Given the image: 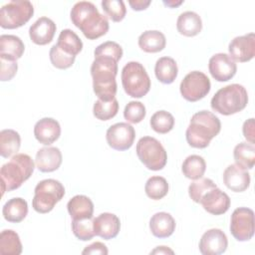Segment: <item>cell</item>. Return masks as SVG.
Listing matches in <instances>:
<instances>
[{"label":"cell","mask_w":255,"mask_h":255,"mask_svg":"<svg viewBox=\"0 0 255 255\" xmlns=\"http://www.w3.org/2000/svg\"><path fill=\"white\" fill-rule=\"evenodd\" d=\"M221 129L220 120L209 111L195 113L185 131L187 143L195 148H205Z\"/></svg>","instance_id":"2"},{"label":"cell","mask_w":255,"mask_h":255,"mask_svg":"<svg viewBox=\"0 0 255 255\" xmlns=\"http://www.w3.org/2000/svg\"><path fill=\"white\" fill-rule=\"evenodd\" d=\"M93 226L95 235L105 240H110L119 234L121 221L116 214L104 212L93 219Z\"/></svg>","instance_id":"17"},{"label":"cell","mask_w":255,"mask_h":255,"mask_svg":"<svg viewBox=\"0 0 255 255\" xmlns=\"http://www.w3.org/2000/svg\"><path fill=\"white\" fill-rule=\"evenodd\" d=\"M210 89L211 84L209 78L199 71L188 73L179 86L181 96L191 103L203 99L210 92Z\"/></svg>","instance_id":"10"},{"label":"cell","mask_w":255,"mask_h":255,"mask_svg":"<svg viewBox=\"0 0 255 255\" xmlns=\"http://www.w3.org/2000/svg\"><path fill=\"white\" fill-rule=\"evenodd\" d=\"M34 135L40 143L50 145L61 135L60 124L52 118H43L35 124Z\"/></svg>","instance_id":"20"},{"label":"cell","mask_w":255,"mask_h":255,"mask_svg":"<svg viewBox=\"0 0 255 255\" xmlns=\"http://www.w3.org/2000/svg\"><path fill=\"white\" fill-rule=\"evenodd\" d=\"M145 107L142 103L131 101L129 102L124 110V118L127 122L130 124H138L145 117Z\"/></svg>","instance_id":"42"},{"label":"cell","mask_w":255,"mask_h":255,"mask_svg":"<svg viewBox=\"0 0 255 255\" xmlns=\"http://www.w3.org/2000/svg\"><path fill=\"white\" fill-rule=\"evenodd\" d=\"M34 14V6L28 0H13L0 10V26L3 29H16L25 25Z\"/></svg>","instance_id":"9"},{"label":"cell","mask_w":255,"mask_h":255,"mask_svg":"<svg viewBox=\"0 0 255 255\" xmlns=\"http://www.w3.org/2000/svg\"><path fill=\"white\" fill-rule=\"evenodd\" d=\"M56 45L64 53L77 56L83 49V42L80 37L71 29H64L61 31Z\"/></svg>","instance_id":"29"},{"label":"cell","mask_w":255,"mask_h":255,"mask_svg":"<svg viewBox=\"0 0 255 255\" xmlns=\"http://www.w3.org/2000/svg\"><path fill=\"white\" fill-rule=\"evenodd\" d=\"M165 45L164 34L157 30L145 31L138 37V46L146 53H158L165 48Z\"/></svg>","instance_id":"27"},{"label":"cell","mask_w":255,"mask_h":255,"mask_svg":"<svg viewBox=\"0 0 255 255\" xmlns=\"http://www.w3.org/2000/svg\"><path fill=\"white\" fill-rule=\"evenodd\" d=\"M1 70H0V80L2 82L10 81L14 78L18 70L17 61H10L0 58Z\"/></svg>","instance_id":"43"},{"label":"cell","mask_w":255,"mask_h":255,"mask_svg":"<svg viewBox=\"0 0 255 255\" xmlns=\"http://www.w3.org/2000/svg\"><path fill=\"white\" fill-rule=\"evenodd\" d=\"M149 124L155 132L164 134L173 128L174 118L166 111H157L151 116Z\"/></svg>","instance_id":"35"},{"label":"cell","mask_w":255,"mask_h":255,"mask_svg":"<svg viewBox=\"0 0 255 255\" xmlns=\"http://www.w3.org/2000/svg\"><path fill=\"white\" fill-rule=\"evenodd\" d=\"M21 137L14 129H2L0 131V154L4 158L15 155L20 148Z\"/></svg>","instance_id":"30"},{"label":"cell","mask_w":255,"mask_h":255,"mask_svg":"<svg viewBox=\"0 0 255 255\" xmlns=\"http://www.w3.org/2000/svg\"><path fill=\"white\" fill-rule=\"evenodd\" d=\"M119 112V102L115 98L112 101L98 100L94 104L93 114L101 121H109L113 119Z\"/></svg>","instance_id":"36"},{"label":"cell","mask_w":255,"mask_h":255,"mask_svg":"<svg viewBox=\"0 0 255 255\" xmlns=\"http://www.w3.org/2000/svg\"><path fill=\"white\" fill-rule=\"evenodd\" d=\"M175 220L167 212H157L149 220V229L156 238H167L175 230Z\"/></svg>","instance_id":"22"},{"label":"cell","mask_w":255,"mask_h":255,"mask_svg":"<svg viewBox=\"0 0 255 255\" xmlns=\"http://www.w3.org/2000/svg\"><path fill=\"white\" fill-rule=\"evenodd\" d=\"M67 209L73 219L93 218L94 203L88 196L78 194L69 200Z\"/></svg>","instance_id":"25"},{"label":"cell","mask_w":255,"mask_h":255,"mask_svg":"<svg viewBox=\"0 0 255 255\" xmlns=\"http://www.w3.org/2000/svg\"><path fill=\"white\" fill-rule=\"evenodd\" d=\"M101 4L105 13L114 22H121L127 14V8L123 0H104Z\"/></svg>","instance_id":"39"},{"label":"cell","mask_w":255,"mask_h":255,"mask_svg":"<svg viewBox=\"0 0 255 255\" xmlns=\"http://www.w3.org/2000/svg\"><path fill=\"white\" fill-rule=\"evenodd\" d=\"M183 3L182 0L180 1H174V0H169V1H163V4L166 5L167 7H170V8H175L179 5H181Z\"/></svg>","instance_id":"48"},{"label":"cell","mask_w":255,"mask_h":255,"mask_svg":"<svg viewBox=\"0 0 255 255\" xmlns=\"http://www.w3.org/2000/svg\"><path fill=\"white\" fill-rule=\"evenodd\" d=\"M95 57L112 58L119 62L123 57V48L120 44L114 41H107L99 45L94 51Z\"/></svg>","instance_id":"41"},{"label":"cell","mask_w":255,"mask_h":255,"mask_svg":"<svg viewBox=\"0 0 255 255\" xmlns=\"http://www.w3.org/2000/svg\"><path fill=\"white\" fill-rule=\"evenodd\" d=\"M149 0H129L128 4L134 11H142L145 10L150 5Z\"/></svg>","instance_id":"46"},{"label":"cell","mask_w":255,"mask_h":255,"mask_svg":"<svg viewBox=\"0 0 255 255\" xmlns=\"http://www.w3.org/2000/svg\"><path fill=\"white\" fill-rule=\"evenodd\" d=\"M230 232L237 241H248L254 235V212L248 207L236 208L230 219Z\"/></svg>","instance_id":"11"},{"label":"cell","mask_w":255,"mask_h":255,"mask_svg":"<svg viewBox=\"0 0 255 255\" xmlns=\"http://www.w3.org/2000/svg\"><path fill=\"white\" fill-rule=\"evenodd\" d=\"M135 137V130L128 123H117L111 126L106 133L108 144L116 150H127L131 147Z\"/></svg>","instance_id":"12"},{"label":"cell","mask_w":255,"mask_h":255,"mask_svg":"<svg viewBox=\"0 0 255 255\" xmlns=\"http://www.w3.org/2000/svg\"><path fill=\"white\" fill-rule=\"evenodd\" d=\"M72 231H73L74 235L82 241L91 240L95 236L94 226H93V218L73 219Z\"/></svg>","instance_id":"38"},{"label":"cell","mask_w":255,"mask_h":255,"mask_svg":"<svg viewBox=\"0 0 255 255\" xmlns=\"http://www.w3.org/2000/svg\"><path fill=\"white\" fill-rule=\"evenodd\" d=\"M154 73L156 79L160 83L169 85L173 83L177 77V64L175 60L170 57H161L155 63Z\"/></svg>","instance_id":"28"},{"label":"cell","mask_w":255,"mask_h":255,"mask_svg":"<svg viewBox=\"0 0 255 255\" xmlns=\"http://www.w3.org/2000/svg\"><path fill=\"white\" fill-rule=\"evenodd\" d=\"M229 56L235 62L245 63L255 56V34L248 33L235 37L228 46Z\"/></svg>","instance_id":"14"},{"label":"cell","mask_w":255,"mask_h":255,"mask_svg":"<svg viewBox=\"0 0 255 255\" xmlns=\"http://www.w3.org/2000/svg\"><path fill=\"white\" fill-rule=\"evenodd\" d=\"M25 51L23 41L15 35L0 36V58L10 61L20 59Z\"/></svg>","instance_id":"23"},{"label":"cell","mask_w":255,"mask_h":255,"mask_svg":"<svg viewBox=\"0 0 255 255\" xmlns=\"http://www.w3.org/2000/svg\"><path fill=\"white\" fill-rule=\"evenodd\" d=\"M242 131L244 137L247 139L249 143L254 144V136H255V129H254V119L251 118L244 122L242 127Z\"/></svg>","instance_id":"45"},{"label":"cell","mask_w":255,"mask_h":255,"mask_svg":"<svg viewBox=\"0 0 255 255\" xmlns=\"http://www.w3.org/2000/svg\"><path fill=\"white\" fill-rule=\"evenodd\" d=\"M176 29L178 33L183 36H196L202 30V20L197 13L193 11H185L178 16Z\"/></svg>","instance_id":"24"},{"label":"cell","mask_w":255,"mask_h":255,"mask_svg":"<svg viewBox=\"0 0 255 255\" xmlns=\"http://www.w3.org/2000/svg\"><path fill=\"white\" fill-rule=\"evenodd\" d=\"M65 195L64 185L56 179L48 178L38 182L34 189L32 206L38 213H48Z\"/></svg>","instance_id":"6"},{"label":"cell","mask_w":255,"mask_h":255,"mask_svg":"<svg viewBox=\"0 0 255 255\" xmlns=\"http://www.w3.org/2000/svg\"><path fill=\"white\" fill-rule=\"evenodd\" d=\"M234 160L237 165L245 168L252 169L255 164V146L249 142L238 143L233 150Z\"/></svg>","instance_id":"32"},{"label":"cell","mask_w":255,"mask_h":255,"mask_svg":"<svg viewBox=\"0 0 255 255\" xmlns=\"http://www.w3.org/2000/svg\"><path fill=\"white\" fill-rule=\"evenodd\" d=\"M205 211L213 215L224 214L230 207V197L219 189L218 187L212 188L207 191L199 202Z\"/></svg>","instance_id":"16"},{"label":"cell","mask_w":255,"mask_h":255,"mask_svg":"<svg viewBox=\"0 0 255 255\" xmlns=\"http://www.w3.org/2000/svg\"><path fill=\"white\" fill-rule=\"evenodd\" d=\"M22 243L18 233L11 229H5L0 233V254L20 255L22 253Z\"/></svg>","instance_id":"31"},{"label":"cell","mask_w":255,"mask_h":255,"mask_svg":"<svg viewBox=\"0 0 255 255\" xmlns=\"http://www.w3.org/2000/svg\"><path fill=\"white\" fill-rule=\"evenodd\" d=\"M72 23L89 40H96L107 34L110 28L108 18L101 14L96 5L89 1L77 2L70 13Z\"/></svg>","instance_id":"1"},{"label":"cell","mask_w":255,"mask_h":255,"mask_svg":"<svg viewBox=\"0 0 255 255\" xmlns=\"http://www.w3.org/2000/svg\"><path fill=\"white\" fill-rule=\"evenodd\" d=\"M109 253V250L107 246L102 242H94L87 246L83 251L82 254H101V255H107Z\"/></svg>","instance_id":"44"},{"label":"cell","mask_w":255,"mask_h":255,"mask_svg":"<svg viewBox=\"0 0 255 255\" xmlns=\"http://www.w3.org/2000/svg\"><path fill=\"white\" fill-rule=\"evenodd\" d=\"M168 188L167 180L164 177L157 175L149 177L146 180L144 186L146 195L153 200H159L163 198L167 194Z\"/></svg>","instance_id":"34"},{"label":"cell","mask_w":255,"mask_h":255,"mask_svg":"<svg viewBox=\"0 0 255 255\" xmlns=\"http://www.w3.org/2000/svg\"><path fill=\"white\" fill-rule=\"evenodd\" d=\"M35 164L30 155L16 153L11 159L2 165L0 170L2 195L5 191H12L19 188L24 181L30 178Z\"/></svg>","instance_id":"4"},{"label":"cell","mask_w":255,"mask_h":255,"mask_svg":"<svg viewBox=\"0 0 255 255\" xmlns=\"http://www.w3.org/2000/svg\"><path fill=\"white\" fill-rule=\"evenodd\" d=\"M57 27L53 20L48 17H40L29 29V36L33 43L37 45H47L52 42Z\"/></svg>","instance_id":"19"},{"label":"cell","mask_w":255,"mask_h":255,"mask_svg":"<svg viewBox=\"0 0 255 255\" xmlns=\"http://www.w3.org/2000/svg\"><path fill=\"white\" fill-rule=\"evenodd\" d=\"M215 187H217V185L214 183V181L212 179L206 178V177H200L190 183V185L188 187V194H189V197L194 202L199 203L202 196L207 191H209Z\"/></svg>","instance_id":"37"},{"label":"cell","mask_w":255,"mask_h":255,"mask_svg":"<svg viewBox=\"0 0 255 255\" xmlns=\"http://www.w3.org/2000/svg\"><path fill=\"white\" fill-rule=\"evenodd\" d=\"M181 170L186 178L195 180L203 176L206 170V162L202 156L191 154L184 159Z\"/></svg>","instance_id":"33"},{"label":"cell","mask_w":255,"mask_h":255,"mask_svg":"<svg viewBox=\"0 0 255 255\" xmlns=\"http://www.w3.org/2000/svg\"><path fill=\"white\" fill-rule=\"evenodd\" d=\"M168 253L173 254L174 252L171 249L167 248L166 246H157L154 250L150 252V254H168Z\"/></svg>","instance_id":"47"},{"label":"cell","mask_w":255,"mask_h":255,"mask_svg":"<svg viewBox=\"0 0 255 255\" xmlns=\"http://www.w3.org/2000/svg\"><path fill=\"white\" fill-rule=\"evenodd\" d=\"M228 240L226 234L218 228H212L203 233L199 241V251L203 255H219L226 251Z\"/></svg>","instance_id":"15"},{"label":"cell","mask_w":255,"mask_h":255,"mask_svg":"<svg viewBox=\"0 0 255 255\" xmlns=\"http://www.w3.org/2000/svg\"><path fill=\"white\" fill-rule=\"evenodd\" d=\"M208 69L214 80L217 82H227L235 76L237 65L229 55L217 53L209 59Z\"/></svg>","instance_id":"13"},{"label":"cell","mask_w":255,"mask_h":255,"mask_svg":"<svg viewBox=\"0 0 255 255\" xmlns=\"http://www.w3.org/2000/svg\"><path fill=\"white\" fill-rule=\"evenodd\" d=\"M62 160V152L56 146L40 148L35 157L36 167L42 172H52L57 170L60 167Z\"/></svg>","instance_id":"21"},{"label":"cell","mask_w":255,"mask_h":255,"mask_svg":"<svg viewBox=\"0 0 255 255\" xmlns=\"http://www.w3.org/2000/svg\"><path fill=\"white\" fill-rule=\"evenodd\" d=\"M136 155L147 169L160 170L167 161V154L162 144L152 136H143L136 143Z\"/></svg>","instance_id":"8"},{"label":"cell","mask_w":255,"mask_h":255,"mask_svg":"<svg viewBox=\"0 0 255 255\" xmlns=\"http://www.w3.org/2000/svg\"><path fill=\"white\" fill-rule=\"evenodd\" d=\"M248 104V93L239 84H231L219 89L212 97L211 109L223 116L237 114L244 110Z\"/></svg>","instance_id":"5"},{"label":"cell","mask_w":255,"mask_h":255,"mask_svg":"<svg viewBox=\"0 0 255 255\" xmlns=\"http://www.w3.org/2000/svg\"><path fill=\"white\" fill-rule=\"evenodd\" d=\"M223 182L234 192L245 191L250 185V174L247 169L235 164L228 165L223 172Z\"/></svg>","instance_id":"18"},{"label":"cell","mask_w":255,"mask_h":255,"mask_svg":"<svg viewBox=\"0 0 255 255\" xmlns=\"http://www.w3.org/2000/svg\"><path fill=\"white\" fill-rule=\"evenodd\" d=\"M49 57L52 65L55 68L61 69V70H65L72 67L76 59L75 56H71L64 53L61 49H59V47L56 44L53 45L52 48L50 49Z\"/></svg>","instance_id":"40"},{"label":"cell","mask_w":255,"mask_h":255,"mask_svg":"<svg viewBox=\"0 0 255 255\" xmlns=\"http://www.w3.org/2000/svg\"><path fill=\"white\" fill-rule=\"evenodd\" d=\"M118 62L112 58L95 57L91 66L93 89L96 96L102 101H112L117 94L116 76Z\"/></svg>","instance_id":"3"},{"label":"cell","mask_w":255,"mask_h":255,"mask_svg":"<svg viewBox=\"0 0 255 255\" xmlns=\"http://www.w3.org/2000/svg\"><path fill=\"white\" fill-rule=\"evenodd\" d=\"M122 85L128 96L139 99L149 92L150 79L140 63L131 61L122 70Z\"/></svg>","instance_id":"7"},{"label":"cell","mask_w":255,"mask_h":255,"mask_svg":"<svg viewBox=\"0 0 255 255\" xmlns=\"http://www.w3.org/2000/svg\"><path fill=\"white\" fill-rule=\"evenodd\" d=\"M2 214L8 222L19 223L28 214V203L21 197L11 198L3 205Z\"/></svg>","instance_id":"26"}]
</instances>
